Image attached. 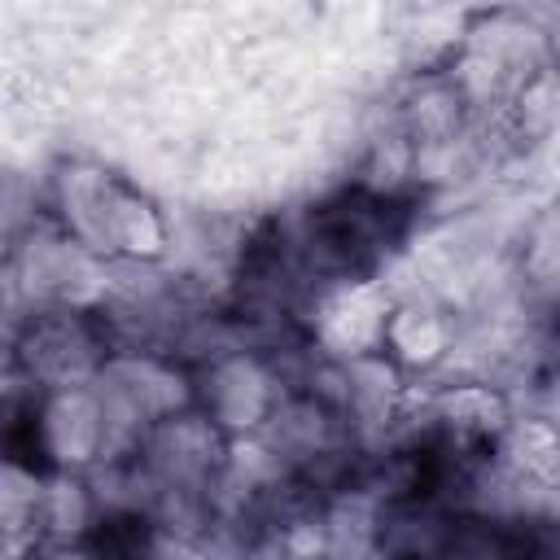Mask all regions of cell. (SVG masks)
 Here are the masks:
<instances>
[{
  "label": "cell",
  "mask_w": 560,
  "mask_h": 560,
  "mask_svg": "<svg viewBox=\"0 0 560 560\" xmlns=\"http://www.w3.org/2000/svg\"><path fill=\"white\" fill-rule=\"evenodd\" d=\"M79 249L105 267H158L171 258L166 210L122 171L101 158L66 153L39 184V206Z\"/></svg>",
  "instance_id": "6da1fadb"
},
{
  "label": "cell",
  "mask_w": 560,
  "mask_h": 560,
  "mask_svg": "<svg viewBox=\"0 0 560 560\" xmlns=\"http://www.w3.org/2000/svg\"><path fill=\"white\" fill-rule=\"evenodd\" d=\"M416 214L420 197H389L350 179L337 192L306 206L293 223H280L276 245L284 249L306 293H315L332 280L381 276L389 254L407 241Z\"/></svg>",
  "instance_id": "7a4b0ae2"
},
{
  "label": "cell",
  "mask_w": 560,
  "mask_h": 560,
  "mask_svg": "<svg viewBox=\"0 0 560 560\" xmlns=\"http://www.w3.org/2000/svg\"><path fill=\"white\" fill-rule=\"evenodd\" d=\"M442 66L464 88L472 114L486 118L551 83L560 66V39L538 13L521 4H486L468 13Z\"/></svg>",
  "instance_id": "3957f363"
},
{
  "label": "cell",
  "mask_w": 560,
  "mask_h": 560,
  "mask_svg": "<svg viewBox=\"0 0 560 560\" xmlns=\"http://www.w3.org/2000/svg\"><path fill=\"white\" fill-rule=\"evenodd\" d=\"M118 350V328L105 302H48L13 315L9 381L22 389H57L101 376Z\"/></svg>",
  "instance_id": "277c9868"
},
{
  "label": "cell",
  "mask_w": 560,
  "mask_h": 560,
  "mask_svg": "<svg viewBox=\"0 0 560 560\" xmlns=\"http://www.w3.org/2000/svg\"><path fill=\"white\" fill-rule=\"evenodd\" d=\"M289 346H271V341H228V346H210L192 359L197 372V407L232 438V442H249L262 438V429L271 424V416L280 411L284 394L293 389L298 372L284 368Z\"/></svg>",
  "instance_id": "5b68a950"
},
{
  "label": "cell",
  "mask_w": 560,
  "mask_h": 560,
  "mask_svg": "<svg viewBox=\"0 0 560 560\" xmlns=\"http://www.w3.org/2000/svg\"><path fill=\"white\" fill-rule=\"evenodd\" d=\"M394 298L398 293H389L381 276L319 284L302 306V337L315 354L337 359V363L381 354Z\"/></svg>",
  "instance_id": "8992f818"
},
{
  "label": "cell",
  "mask_w": 560,
  "mask_h": 560,
  "mask_svg": "<svg viewBox=\"0 0 560 560\" xmlns=\"http://www.w3.org/2000/svg\"><path fill=\"white\" fill-rule=\"evenodd\" d=\"M459 350V319L446 302L429 298V293H402L389 306L385 319V341L381 354L411 381V385H429L438 381Z\"/></svg>",
  "instance_id": "52a82bcc"
},
{
  "label": "cell",
  "mask_w": 560,
  "mask_h": 560,
  "mask_svg": "<svg viewBox=\"0 0 560 560\" xmlns=\"http://www.w3.org/2000/svg\"><path fill=\"white\" fill-rule=\"evenodd\" d=\"M512 280L521 289L525 315H534V324L556 328L560 324V197L542 201L516 245H512Z\"/></svg>",
  "instance_id": "ba28073f"
},
{
  "label": "cell",
  "mask_w": 560,
  "mask_h": 560,
  "mask_svg": "<svg viewBox=\"0 0 560 560\" xmlns=\"http://www.w3.org/2000/svg\"><path fill=\"white\" fill-rule=\"evenodd\" d=\"M494 472L512 490L560 494V416L516 411L494 446Z\"/></svg>",
  "instance_id": "9c48e42d"
}]
</instances>
